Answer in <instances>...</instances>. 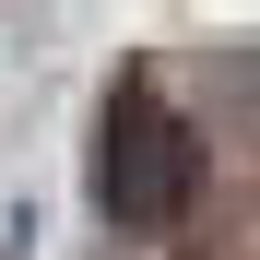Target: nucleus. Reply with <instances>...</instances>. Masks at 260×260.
<instances>
[{
    "instance_id": "1",
    "label": "nucleus",
    "mask_w": 260,
    "mask_h": 260,
    "mask_svg": "<svg viewBox=\"0 0 260 260\" xmlns=\"http://www.w3.org/2000/svg\"><path fill=\"white\" fill-rule=\"evenodd\" d=\"M189 189H201V130L130 71L107 95V118H95V213L130 225V237H166L189 213Z\"/></svg>"
}]
</instances>
